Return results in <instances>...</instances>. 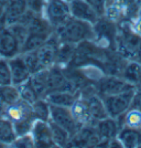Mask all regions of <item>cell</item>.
<instances>
[{
  "mask_svg": "<svg viewBox=\"0 0 141 148\" xmlns=\"http://www.w3.org/2000/svg\"><path fill=\"white\" fill-rule=\"evenodd\" d=\"M54 34L61 43L74 45L84 41H94L95 39L94 25L74 18L72 16L54 29Z\"/></svg>",
  "mask_w": 141,
  "mask_h": 148,
  "instance_id": "cell-1",
  "label": "cell"
},
{
  "mask_svg": "<svg viewBox=\"0 0 141 148\" xmlns=\"http://www.w3.org/2000/svg\"><path fill=\"white\" fill-rule=\"evenodd\" d=\"M2 116L12 122L18 136L30 133L35 121L32 104H29L21 99L13 104L7 105Z\"/></svg>",
  "mask_w": 141,
  "mask_h": 148,
  "instance_id": "cell-2",
  "label": "cell"
},
{
  "mask_svg": "<svg viewBox=\"0 0 141 148\" xmlns=\"http://www.w3.org/2000/svg\"><path fill=\"white\" fill-rule=\"evenodd\" d=\"M141 8V0H111L106 8L104 17L115 23L129 22Z\"/></svg>",
  "mask_w": 141,
  "mask_h": 148,
  "instance_id": "cell-3",
  "label": "cell"
},
{
  "mask_svg": "<svg viewBox=\"0 0 141 148\" xmlns=\"http://www.w3.org/2000/svg\"><path fill=\"white\" fill-rule=\"evenodd\" d=\"M141 41V37L136 34L128 22L118 23V31L116 37V51L119 56L126 60H134L136 51Z\"/></svg>",
  "mask_w": 141,
  "mask_h": 148,
  "instance_id": "cell-4",
  "label": "cell"
},
{
  "mask_svg": "<svg viewBox=\"0 0 141 148\" xmlns=\"http://www.w3.org/2000/svg\"><path fill=\"white\" fill-rule=\"evenodd\" d=\"M95 39L94 42L103 50L115 51L116 50V37L118 25L105 17H100L94 25Z\"/></svg>",
  "mask_w": 141,
  "mask_h": 148,
  "instance_id": "cell-5",
  "label": "cell"
},
{
  "mask_svg": "<svg viewBox=\"0 0 141 148\" xmlns=\"http://www.w3.org/2000/svg\"><path fill=\"white\" fill-rule=\"evenodd\" d=\"M42 16L49 21L53 29L61 25L71 17L68 0H46Z\"/></svg>",
  "mask_w": 141,
  "mask_h": 148,
  "instance_id": "cell-6",
  "label": "cell"
},
{
  "mask_svg": "<svg viewBox=\"0 0 141 148\" xmlns=\"http://www.w3.org/2000/svg\"><path fill=\"white\" fill-rule=\"evenodd\" d=\"M135 91L136 88L123 93H118V94L103 96V101H104L108 116L117 118L121 116L123 113H126L131 105V101L134 97Z\"/></svg>",
  "mask_w": 141,
  "mask_h": 148,
  "instance_id": "cell-7",
  "label": "cell"
},
{
  "mask_svg": "<svg viewBox=\"0 0 141 148\" xmlns=\"http://www.w3.org/2000/svg\"><path fill=\"white\" fill-rule=\"evenodd\" d=\"M96 92L103 97L106 95H112V94H118L130 90H135L136 87L129 84L127 81H125L121 76L118 75H109L106 74L104 75L98 82L95 84Z\"/></svg>",
  "mask_w": 141,
  "mask_h": 148,
  "instance_id": "cell-8",
  "label": "cell"
},
{
  "mask_svg": "<svg viewBox=\"0 0 141 148\" xmlns=\"http://www.w3.org/2000/svg\"><path fill=\"white\" fill-rule=\"evenodd\" d=\"M59 45H60V41L53 33L40 48L34 50V54L37 56L40 68L49 69L55 65Z\"/></svg>",
  "mask_w": 141,
  "mask_h": 148,
  "instance_id": "cell-9",
  "label": "cell"
},
{
  "mask_svg": "<svg viewBox=\"0 0 141 148\" xmlns=\"http://www.w3.org/2000/svg\"><path fill=\"white\" fill-rule=\"evenodd\" d=\"M50 121H52L57 125L62 126L63 128H65L71 134L72 137L82 127L73 117L69 107H64V106H57V105L51 104Z\"/></svg>",
  "mask_w": 141,
  "mask_h": 148,
  "instance_id": "cell-10",
  "label": "cell"
},
{
  "mask_svg": "<svg viewBox=\"0 0 141 148\" xmlns=\"http://www.w3.org/2000/svg\"><path fill=\"white\" fill-rule=\"evenodd\" d=\"M22 53V43L8 27L0 31V58L10 60Z\"/></svg>",
  "mask_w": 141,
  "mask_h": 148,
  "instance_id": "cell-11",
  "label": "cell"
},
{
  "mask_svg": "<svg viewBox=\"0 0 141 148\" xmlns=\"http://www.w3.org/2000/svg\"><path fill=\"white\" fill-rule=\"evenodd\" d=\"M55 91H78L64 68L57 64L49 68V93Z\"/></svg>",
  "mask_w": 141,
  "mask_h": 148,
  "instance_id": "cell-12",
  "label": "cell"
},
{
  "mask_svg": "<svg viewBox=\"0 0 141 148\" xmlns=\"http://www.w3.org/2000/svg\"><path fill=\"white\" fill-rule=\"evenodd\" d=\"M101 138L95 125H83L80 130L71 138L68 147H98Z\"/></svg>",
  "mask_w": 141,
  "mask_h": 148,
  "instance_id": "cell-13",
  "label": "cell"
},
{
  "mask_svg": "<svg viewBox=\"0 0 141 148\" xmlns=\"http://www.w3.org/2000/svg\"><path fill=\"white\" fill-rule=\"evenodd\" d=\"M31 134H32V137H33L35 147H56L54 142H53L52 132H51V127H50L49 122L35 119L34 123H33V126H32V130H31Z\"/></svg>",
  "mask_w": 141,
  "mask_h": 148,
  "instance_id": "cell-14",
  "label": "cell"
},
{
  "mask_svg": "<svg viewBox=\"0 0 141 148\" xmlns=\"http://www.w3.org/2000/svg\"><path fill=\"white\" fill-rule=\"evenodd\" d=\"M71 16L76 19H80L86 22L95 25L100 18L97 12L86 0H68Z\"/></svg>",
  "mask_w": 141,
  "mask_h": 148,
  "instance_id": "cell-15",
  "label": "cell"
},
{
  "mask_svg": "<svg viewBox=\"0 0 141 148\" xmlns=\"http://www.w3.org/2000/svg\"><path fill=\"white\" fill-rule=\"evenodd\" d=\"M9 69H10V75H11V83L14 85H20L30 79L31 72L25 61L22 56V53L14 56L12 59L8 60Z\"/></svg>",
  "mask_w": 141,
  "mask_h": 148,
  "instance_id": "cell-16",
  "label": "cell"
},
{
  "mask_svg": "<svg viewBox=\"0 0 141 148\" xmlns=\"http://www.w3.org/2000/svg\"><path fill=\"white\" fill-rule=\"evenodd\" d=\"M95 128L97 130L99 137L101 138V140L109 142L114 138H117L118 133L120 130V126L116 118L107 116V117L98 121L95 125Z\"/></svg>",
  "mask_w": 141,
  "mask_h": 148,
  "instance_id": "cell-17",
  "label": "cell"
},
{
  "mask_svg": "<svg viewBox=\"0 0 141 148\" xmlns=\"http://www.w3.org/2000/svg\"><path fill=\"white\" fill-rule=\"evenodd\" d=\"M69 110L72 112V115L75 118V121L80 124V126H83V125H96L89 115L85 99L80 94H78L77 99H75V102L69 107Z\"/></svg>",
  "mask_w": 141,
  "mask_h": 148,
  "instance_id": "cell-18",
  "label": "cell"
},
{
  "mask_svg": "<svg viewBox=\"0 0 141 148\" xmlns=\"http://www.w3.org/2000/svg\"><path fill=\"white\" fill-rule=\"evenodd\" d=\"M120 76L136 88L141 87V63L135 60H127Z\"/></svg>",
  "mask_w": 141,
  "mask_h": 148,
  "instance_id": "cell-19",
  "label": "cell"
},
{
  "mask_svg": "<svg viewBox=\"0 0 141 148\" xmlns=\"http://www.w3.org/2000/svg\"><path fill=\"white\" fill-rule=\"evenodd\" d=\"M31 85L37 92L39 97H45L49 93V69H42L31 74Z\"/></svg>",
  "mask_w": 141,
  "mask_h": 148,
  "instance_id": "cell-20",
  "label": "cell"
},
{
  "mask_svg": "<svg viewBox=\"0 0 141 148\" xmlns=\"http://www.w3.org/2000/svg\"><path fill=\"white\" fill-rule=\"evenodd\" d=\"M80 94V91H55L49 93L44 99L52 105L71 107Z\"/></svg>",
  "mask_w": 141,
  "mask_h": 148,
  "instance_id": "cell-21",
  "label": "cell"
},
{
  "mask_svg": "<svg viewBox=\"0 0 141 148\" xmlns=\"http://www.w3.org/2000/svg\"><path fill=\"white\" fill-rule=\"evenodd\" d=\"M5 9H6L8 25L14 23L19 21L22 18V16L27 12L28 10L27 0H10L5 7Z\"/></svg>",
  "mask_w": 141,
  "mask_h": 148,
  "instance_id": "cell-22",
  "label": "cell"
},
{
  "mask_svg": "<svg viewBox=\"0 0 141 148\" xmlns=\"http://www.w3.org/2000/svg\"><path fill=\"white\" fill-rule=\"evenodd\" d=\"M117 122L121 127L130 128H141V110L134 106H130L126 113L117 117Z\"/></svg>",
  "mask_w": 141,
  "mask_h": 148,
  "instance_id": "cell-23",
  "label": "cell"
},
{
  "mask_svg": "<svg viewBox=\"0 0 141 148\" xmlns=\"http://www.w3.org/2000/svg\"><path fill=\"white\" fill-rule=\"evenodd\" d=\"M17 137L18 135L12 122L5 116H0V143L10 147Z\"/></svg>",
  "mask_w": 141,
  "mask_h": 148,
  "instance_id": "cell-24",
  "label": "cell"
},
{
  "mask_svg": "<svg viewBox=\"0 0 141 148\" xmlns=\"http://www.w3.org/2000/svg\"><path fill=\"white\" fill-rule=\"evenodd\" d=\"M51 132H52V137H53V142L55 144L56 147H68V144L71 142L72 136L65 128H63L62 126L57 125L56 123L49 121Z\"/></svg>",
  "mask_w": 141,
  "mask_h": 148,
  "instance_id": "cell-25",
  "label": "cell"
},
{
  "mask_svg": "<svg viewBox=\"0 0 141 148\" xmlns=\"http://www.w3.org/2000/svg\"><path fill=\"white\" fill-rule=\"evenodd\" d=\"M74 53H75V45L68 43H61L57 49V56H56V63L62 68H66L73 61Z\"/></svg>",
  "mask_w": 141,
  "mask_h": 148,
  "instance_id": "cell-26",
  "label": "cell"
},
{
  "mask_svg": "<svg viewBox=\"0 0 141 148\" xmlns=\"http://www.w3.org/2000/svg\"><path fill=\"white\" fill-rule=\"evenodd\" d=\"M32 111L35 119L40 121H50V114H51V104L43 97L39 99L32 104Z\"/></svg>",
  "mask_w": 141,
  "mask_h": 148,
  "instance_id": "cell-27",
  "label": "cell"
},
{
  "mask_svg": "<svg viewBox=\"0 0 141 148\" xmlns=\"http://www.w3.org/2000/svg\"><path fill=\"white\" fill-rule=\"evenodd\" d=\"M0 99L6 105H10L16 103L20 99V93L17 85L12 83L0 85Z\"/></svg>",
  "mask_w": 141,
  "mask_h": 148,
  "instance_id": "cell-28",
  "label": "cell"
},
{
  "mask_svg": "<svg viewBox=\"0 0 141 148\" xmlns=\"http://www.w3.org/2000/svg\"><path fill=\"white\" fill-rule=\"evenodd\" d=\"M18 88H19V93H20V99H23L25 102L29 103V104H33L39 99L37 92L32 87L29 80L27 81V82H25V83L18 85Z\"/></svg>",
  "mask_w": 141,
  "mask_h": 148,
  "instance_id": "cell-29",
  "label": "cell"
},
{
  "mask_svg": "<svg viewBox=\"0 0 141 148\" xmlns=\"http://www.w3.org/2000/svg\"><path fill=\"white\" fill-rule=\"evenodd\" d=\"M10 147L14 148H34L35 147V144L33 140V137L32 134L28 133V134H23V135H19L16 140L11 144Z\"/></svg>",
  "mask_w": 141,
  "mask_h": 148,
  "instance_id": "cell-30",
  "label": "cell"
},
{
  "mask_svg": "<svg viewBox=\"0 0 141 148\" xmlns=\"http://www.w3.org/2000/svg\"><path fill=\"white\" fill-rule=\"evenodd\" d=\"M8 28L12 31V33L20 40V42L23 44V41L28 36V27L21 22H14L8 25Z\"/></svg>",
  "mask_w": 141,
  "mask_h": 148,
  "instance_id": "cell-31",
  "label": "cell"
},
{
  "mask_svg": "<svg viewBox=\"0 0 141 148\" xmlns=\"http://www.w3.org/2000/svg\"><path fill=\"white\" fill-rule=\"evenodd\" d=\"M10 83H11V75H10L8 60L0 58V85L10 84Z\"/></svg>",
  "mask_w": 141,
  "mask_h": 148,
  "instance_id": "cell-32",
  "label": "cell"
},
{
  "mask_svg": "<svg viewBox=\"0 0 141 148\" xmlns=\"http://www.w3.org/2000/svg\"><path fill=\"white\" fill-rule=\"evenodd\" d=\"M86 1L94 8V10L97 12L99 17H104L106 8L111 2V0H86Z\"/></svg>",
  "mask_w": 141,
  "mask_h": 148,
  "instance_id": "cell-33",
  "label": "cell"
},
{
  "mask_svg": "<svg viewBox=\"0 0 141 148\" xmlns=\"http://www.w3.org/2000/svg\"><path fill=\"white\" fill-rule=\"evenodd\" d=\"M46 0H27L28 9L35 14H42Z\"/></svg>",
  "mask_w": 141,
  "mask_h": 148,
  "instance_id": "cell-34",
  "label": "cell"
},
{
  "mask_svg": "<svg viewBox=\"0 0 141 148\" xmlns=\"http://www.w3.org/2000/svg\"><path fill=\"white\" fill-rule=\"evenodd\" d=\"M128 23L129 27L131 28V30L134 31L136 34L141 37V8L139 10V12L137 13V16L132 20H130Z\"/></svg>",
  "mask_w": 141,
  "mask_h": 148,
  "instance_id": "cell-35",
  "label": "cell"
},
{
  "mask_svg": "<svg viewBox=\"0 0 141 148\" xmlns=\"http://www.w3.org/2000/svg\"><path fill=\"white\" fill-rule=\"evenodd\" d=\"M8 27V21H7L6 9L3 6H0V31L6 29Z\"/></svg>",
  "mask_w": 141,
  "mask_h": 148,
  "instance_id": "cell-36",
  "label": "cell"
},
{
  "mask_svg": "<svg viewBox=\"0 0 141 148\" xmlns=\"http://www.w3.org/2000/svg\"><path fill=\"white\" fill-rule=\"evenodd\" d=\"M134 60L137 62H139V63H141V41H140V43H139V45H138V49H137V51H136V54H135Z\"/></svg>",
  "mask_w": 141,
  "mask_h": 148,
  "instance_id": "cell-37",
  "label": "cell"
},
{
  "mask_svg": "<svg viewBox=\"0 0 141 148\" xmlns=\"http://www.w3.org/2000/svg\"><path fill=\"white\" fill-rule=\"evenodd\" d=\"M7 105L0 99V116H2V114H3V111H5V108H6Z\"/></svg>",
  "mask_w": 141,
  "mask_h": 148,
  "instance_id": "cell-38",
  "label": "cell"
},
{
  "mask_svg": "<svg viewBox=\"0 0 141 148\" xmlns=\"http://www.w3.org/2000/svg\"><path fill=\"white\" fill-rule=\"evenodd\" d=\"M9 1H10V0H0V6L6 7V6H7V3H8Z\"/></svg>",
  "mask_w": 141,
  "mask_h": 148,
  "instance_id": "cell-39",
  "label": "cell"
},
{
  "mask_svg": "<svg viewBox=\"0 0 141 148\" xmlns=\"http://www.w3.org/2000/svg\"><path fill=\"white\" fill-rule=\"evenodd\" d=\"M139 88H140V90H141V87H139Z\"/></svg>",
  "mask_w": 141,
  "mask_h": 148,
  "instance_id": "cell-40",
  "label": "cell"
}]
</instances>
